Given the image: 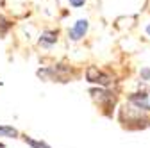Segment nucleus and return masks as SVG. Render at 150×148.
Returning <instances> with one entry per match:
<instances>
[{"instance_id":"9d476101","label":"nucleus","mask_w":150,"mask_h":148,"mask_svg":"<svg viewBox=\"0 0 150 148\" xmlns=\"http://www.w3.org/2000/svg\"><path fill=\"white\" fill-rule=\"evenodd\" d=\"M139 75H141L143 80H150V68H143V70L139 71Z\"/></svg>"},{"instance_id":"f257e3e1","label":"nucleus","mask_w":150,"mask_h":148,"mask_svg":"<svg viewBox=\"0 0 150 148\" xmlns=\"http://www.w3.org/2000/svg\"><path fill=\"white\" fill-rule=\"evenodd\" d=\"M36 75L41 80H54V82H70L73 77V70L66 64H55L48 68H40L36 71Z\"/></svg>"},{"instance_id":"423d86ee","label":"nucleus","mask_w":150,"mask_h":148,"mask_svg":"<svg viewBox=\"0 0 150 148\" xmlns=\"http://www.w3.org/2000/svg\"><path fill=\"white\" fill-rule=\"evenodd\" d=\"M57 30H45V32H41V38H40V45L41 47H47V48H50L52 45H55L57 43Z\"/></svg>"},{"instance_id":"39448f33","label":"nucleus","mask_w":150,"mask_h":148,"mask_svg":"<svg viewBox=\"0 0 150 148\" xmlns=\"http://www.w3.org/2000/svg\"><path fill=\"white\" fill-rule=\"evenodd\" d=\"M86 32H88V20H77V23L68 30V36L71 41H79L81 38H84Z\"/></svg>"},{"instance_id":"7ed1b4c3","label":"nucleus","mask_w":150,"mask_h":148,"mask_svg":"<svg viewBox=\"0 0 150 148\" xmlns=\"http://www.w3.org/2000/svg\"><path fill=\"white\" fill-rule=\"evenodd\" d=\"M86 80L89 84H98L100 87H107L112 84V77L98 70L97 66H88L86 68Z\"/></svg>"},{"instance_id":"1a4fd4ad","label":"nucleus","mask_w":150,"mask_h":148,"mask_svg":"<svg viewBox=\"0 0 150 148\" xmlns=\"http://www.w3.org/2000/svg\"><path fill=\"white\" fill-rule=\"evenodd\" d=\"M11 29V22L6 20V18L0 14V38H4V36L7 34V30Z\"/></svg>"},{"instance_id":"20e7f679","label":"nucleus","mask_w":150,"mask_h":148,"mask_svg":"<svg viewBox=\"0 0 150 148\" xmlns=\"http://www.w3.org/2000/svg\"><path fill=\"white\" fill-rule=\"evenodd\" d=\"M129 104L134 105L139 113L141 111H150V100H148L146 93H132L129 97Z\"/></svg>"},{"instance_id":"9b49d317","label":"nucleus","mask_w":150,"mask_h":148,"mask_svg":"<svg viewBox=\"0 0 150 148\" xmlns=\"http://www.w3.org/2000/svg\"><path fill=\"white\" fill-rule=\"evenodd\" d=\"M70 2V6H73V7H82L84 4H86V0H68Z\"/></svg>"},{"instance_id":"f8f14e48","label":"nucleus","mask_w":150,"mask_h":148,"mask_svg":"<svg viewBox=\"0 0 150 148\" xmlns=\"http://www.w3.org/2000/svg\"><path fill=\"white\" fill-rule=\"evenodd\" d=\"M146 34H150V25H148V27H146Z\"/></svg>"},{"instance_id":"0eeeda50","label":"nucleus","mask_w":150,"mask_h":148,"mask_svg":"<svg viewBox=\"0 0 150 148\" xmlns=\"http://www.w3.org/2000/svg\"><path fill=\"white\" fill-rule=\"evenodd\" d=\"M18 136H20L18 128L11 125H0V137H18Z\"/></svg>"},{"instance_id":"f03ea898","label":"nucleus","mask_w":150,"mask_h":148,"mask_svg":"<svg viewBox=\"0 0 150 148\" xmlns=\"http://www.w3.org/2000/svg\"><path fill=\"white\" fill-rule=\"evenodd\" d=\"M89 95L98 102V105L105 111V114L109 116V114H111V111H109V109L115 107V100H116V97L112 95L111 91H107L105 87H93V89H89Z\"/></svg>"},{"instance_id":"6e6552de","label":"nucleus","mask_w":150,"mask_h":148,"mask_svg":"<svg viewBox=\"0 0 150 148\" xmlns=\"http://www.w3.org/2000/svg\"><path fill=\"white\" fill-rule=\"evenodd\" d=\"M23 141H25L30 148H52L48 143L40 141V139H34V137H29V136H25V137H23Z\"/></svg>"}]
</instances>
